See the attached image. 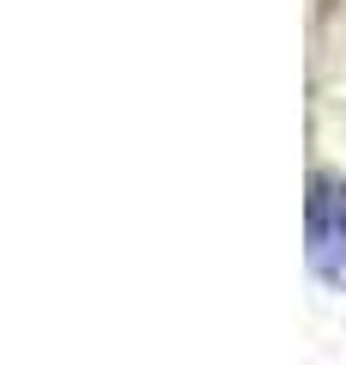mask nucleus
Here are the masks:
<instances>
[{
  "mask_svg": "<svg viewBox=\"0 0 346 365\" xmlns=\"http://www.w3.org/2000/svg\"><path fill=\"white\" fill-rule=\"evenodd\" d=\"M304 262L328 292H346V177L310 170L304 195Z\"/></svg>",
  "mask_w": 346,
  "mask_h": 365,
  "instance_id": "nucleus-1",
  "label": "nucleus"
}]
</instances>
